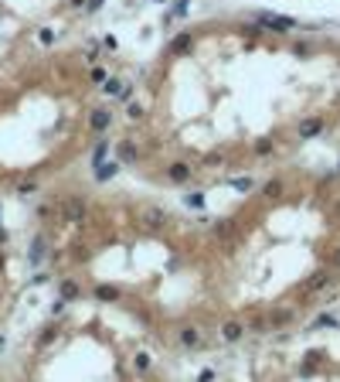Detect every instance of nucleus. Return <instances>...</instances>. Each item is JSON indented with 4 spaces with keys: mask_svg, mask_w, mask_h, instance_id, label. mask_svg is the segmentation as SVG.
<instances>
[{
    "mask_svg": "<svg viewBox=\"0 0 340 382\" xmlns=\"http://www.w3.org/2000/svg\"><path fill=\"white\" fill-rule=\"evenodd\" d=\"M255 21L266 24V27H272V31H289V27H296L293 17H275V14H255Z\"/></svg>",
    "mask_w": 340,
    "mask_h": 382,
    "instance_id": "obj_1",
    "label": "nucleus"
},
{
    "mask_svg": "<svg viewBox=\"0 0 340 382\" xmlns=\"http://www.w3.org/2000/svg\"><path fill=\"white\" fill-rule=\"evenodd\" d=\"M167 174H170V181H174V184H187V181H191V164L177 160V164H170V167H167Z\"/></svg>",
    "mask_w": 340,
    "mask_h": 382,
    "instance_id": "obj_2",
    "label": "nucleus"
},
{
    "mask_svg": "<svg viewBox=\"0 0 340 382\" xmlns=\"http://www.w3.org/2000/svg\"><path fill=\"white\" fill-rule=\"evenodd\" d=\"M242 334H245V324H242V321H225V324H221V338H225V341L235 345V341H242Z\"/></svg>",
    "mask_w": 340,
    "mask_h": 382,
    "instance_id": "obj_3",
    "label": "nucleus"
},
{
    "mask_svg": "<svg viewBox=\"0 0 340 382\" xmlns=\"http://www.w3.org/2000/svg\"><path fill=\"white\" fill-rule=\"evenodd\" d=\"M109 123H113V113H109V109H92V116H89V127H92L95 133H102Z\"/></svg>",
    "mask_w": 340,
    "mask_h": 382,
    "instance_id": "obj_4",
    "label": "nucleus"
},
{
    "mask_svg": "<svg viewBox=\"0 0 340 382\" xmlns=\"http://www.w3.org/2000/svg\"><path fill=\"white\" fill-rule=\"evenodd\" d=\"M119 174V160H99L95 164V178L99 181H109V178H116Z\"/></svg>",
    "mask_w": 340,
    "mask_h": 382,
    "instance_id": "obj_5",
    "label": "nucleus"
},
{
    "mask_svg": "<svg viewBox=\"0 0 340 382\" xmlns=\"http://www.w3.org/2000/svg\"><path fill=\"white\" fill-rule=\"evenodd\" d=\"M65 219L68 222H82V219H85V202H78V198L68 202L65 205Z\"/></svg>",
    "mask_w": 340,
    "mask_h": 382,
    "instance_id": "obj_6",
    "label": "nucleus"
},
{
    "mask_svg": "<svg viewBox=\"0 0 340 382\" xmlns=\"http://www.w3.org/2000/svg\"><path fill=\"white\" fill-rule=\"evenodd\" d=\"M143 222H146L150 229H160V226L167 222V215H163L160 208H143Z\"/></svg>",
    "mask_w": 340,
    "mask_h": 382,
    "instance_id": "obj_7",
    "label": "nucleus"
},
{
    "mask_svg": "<svg viewBox=\"0 0 340 382\" xmlns=\"http://www.w3.org/2000/svg\"><path fill=\"white\" fill-rule=\"evenodd\" d=\"M177 338H181V345H184V348H198V345H201L198 328H181V334H177Z\"/></svg>",
    "mask_w": 340,
    "mask_h": 382,
    "instance_id": "obj_8",
    "label": "nucleus"
},
{
    "mask_svg": "<svg viewBox=\"0 0 340 382\" xmlns=\"http://www.w3.org/2000/svg\"><path fill=\"white\" fill-rule=\"evenodd\" d=\"M323 130V120H303L299 123V137H317Z\"/></svg>",
    "mask_w": 340,
    "mask_h": 382,
    "instance_id": "obj_9",
    "label": "nucleus"
},
{
    "mask_svg": "<svg viewBox=\"0 0 340 382\" xmlns=\"http://www.w3.org/2000/svg\"><path fill=\"white\" fill-rule=\"evenodd\" d=\"M327 283H330V273H317V277L306 283V294H317V290H323Z\"/></svg>",
    "mask_w": 340,
    "mask_h": 382,
    "instance_id": "obj_10",
    "label": "nucleus"
},
{
    "mask_svg": "<svg viewBox=\"0 0 340 382\" xmlns=\"http://www.w3.org/2000/svg\"><path fill=\"white\" fill-rule=\"evenodd\" d=\"M191 48V34H181L177 41H170V55H184Z\"/></svg>",
    "mask_w": 340,
    "mask_h": 382,
    "instance_id": "obj_11",
    "label": "nucleus"
},
{
    "mask_svg": "<svg viewBox=\"0 0 340 382\" xmlns=\"http://www.w3.org/2000/svg\"><path fill=\"white\" fill-rule=\"evenodd\" d=\"M313 328H340V317L337 314H320V317L313 321Z\"/></svg>",
    "mask_w": 340,
    "mask_h": 382,
    "instance_id": "obj_12",
    "label": "nucleus"
},
{
    "mask_svg": "<svg viewBox=\"0 0 340 382\" xmlns=\"http://www.w3.org/2000/svg\"><path fill=\"white\" fill-rule=\"evenodd\" d=\"M27 256H31V263H41L45 259V239H34V246H31Z\"/></svg>",
    "mask_w": 340,
    "mask_h": 382,
    "instance_id": "obj_13",
    "label": "nucleus"
},
{
    "mask_svg": "<svg viewBox=\"0 0 340 382\" xmlns=\"http://www.w3.org/2000/svg\"><path fill=\"white\" fill-rule=\"evenodd\" d=\"M116 151H119V160H136V147L130 144V140H123Z\"/></svg>",
    "mask_w": 340,
    "mask_h": 382,
    "instance_id": "obj_14",
    "label": "nucleus"
},
{
    "mask_svg": "<svg viewBox=\"0 0 340 382\" xmlns=\"http://www.w3.org/2000/svg\"><path fill=\"white\" fill-rule=\"evenodd\" d=\"M62 297H65V301H75V297H78V283H75V280H65V283H62Z\"/></svg>",
    "mask_w": 340,
    "mask_h": 382,
    "instance_id": "obj_15",
    "label": "nucleus"
},
{
    "mask_svg": "<svg viewBox=\"0 0 340 382\" xmlns=\"http://www.w3.org/2000/svg\"><path fill=\"white\" fill-rule=\"evenodd\" d=\"M184 202H187V208H204V195H201V191H191V195H184Z\"/></svg>",
    "mask_w": 340,
    "mask_h": 382,
    "instance_id": "obj_16",
    "label": "nucleus"
},
{
    "mask_svg": "<svg viewBox=\"0 0 340 382\" xmlns=\"http://www.w3.org/2000/svg\"><path fill=\"white\" fill-rule=\"evenodd\" d=\"M262 191H266V198H279V195H282V181H275V178H272Z\"/></svg>",
    "mask_w": 340,
    "mask_h": 382,
    "instance_id": "obj_17",
    "label": "nucleus"
},
{
    "mask_svg": "<svg viewBox=\"0 0 340 382\" xmlns=\"http://www.w3.org/2000/svg\"><path fill=\"white\" fill-rule=\"evenodd\" d=\"M95 297H99V301H116V297H119V290H116V287H99V290H95Z\"/></svg>",
    "mask_w": 340,
    "mask_h": 382,
    "instance_id": "obj_18",
    "label": "nucleus"
},
{
    "mask_svg": "<svg viewBox=\"0 0 340 382\" xmlns=\"http://www.w3.org/2000/svg\"><path fill=\"white\" fill-rule=\"evenodd\" d=\"M289 321H293V314H289V310H275V314L269 317V324H275V328H279V324H289Z\"/></svg>",
    "mask_w": 340,
    "mask_h": 382,
    "instance_id": "obj_19",
    "label": "nucleus"
},
{
    "mask_svg": "<svg viewBox=\"0 0 340 382\" xmlns=\"http://www.w3.org/2000/svg\"><path fill=\"white\" fill-rule=\"evenodd\" d=\"M228 184H231V188H238V191H252V178H231Z\"/></svg>",
    "mask_w": 340,
    "mask_h": 382,
    "instance_id": "obj_20",
    "label": "nucleus"
},
{
    "mask_svg": "<svg viewBox=\"0 0 340 382\" xmlns=\"http://www.w3.org/2000/svg\"><path fill=\"white\" fill-rule=\"evenodd\" d=\"M106 151H109V144H106V140H99V144H95V151H92V164H99V160L106 157Z\"/></svg>",
    "mask_w": 340,
    "mask_h": 382,
    "instance_id": "obj_21",
    "label": "nucleus"
},
{
    "mask_svg": "<svg viewBox=\"0 0 340 382\" xmlns=\"http://www.w3.org/2000/svg\"><path fill=\"white\" fill-rule=\"evenodd\" d=\"M266 328H269L266 317H252V321H249V331H266Z\"/></svg>",
    "mask_w": 340,
    "mask_h": 382,
    "instance_id": "obj_22",
    "label": "nucleus"
},
{
    "mask_svg": "<svg viewBox=\"0 0 340 382\" xmlns=\"http://www.w3.org/2000/svg\"><path fill=\"white\" fill-rule=\"evenodd\" d=\"M38 41H41V45H51V41H55V31H51V27H41Z\"/></svg>",
    "mask_w": 340,
    "mask_h": 382,
    "instance_id": "obj_23",
    "label": "nucleus"
},
{
    "mask_svg": "<svg viewBox=\"0 0 340 382\" xmlns=\"http://www.w3.org/2000/svg\"><path fill=\"white\" fill-rule=\"evenodd\" d=\"M136 369L146 372V369H150V355H136Z\"/></svg>",
    "mask_w": 340,
    "mask_h": 382,
    "instance_id": "obj_24",
    "label": "nucleus"
},
{
    "mask_svg": "<svg viewBox=\"0 0 340 382\" xmlns=\"http://www.w3.org/2000/svg\"><path fill=\"white\" fill-rule=\"evenodd\" d=\"M272 151V144L269 140H262V144H255V153H269Z\"/></svg>",
    "mask_w": 340,
    "mask_h": 382,
    "instance_id": "obj_25",
    "label": "nucleus"
},
{
    "mask_svg": "<svg viewBox=\"0 0 340 382\" xmlns=\"http://www.w3.org/2000/svg\"><path fill=\"white\" fill-rule=\"evenodd\" d=\"M92 82H106V72H102V69H92Z\"/></svg>",
    "mask_w": 340,
    "mask_h": 382,
    "instance_id": "obj_26",
    "label": "nucleus"
},
{
    "mask_svg": "<svg viewBox=\"0 0 340 382\" xmlns=\"http://www.w3.org/2000/svg\"><path fill=\"white\" fill-rule=\"evenodd\" d=\"M139 116H143V109H139V106L133 102V106H130V120H139Z\"/></svg>",
    "mask_w": 340,
    "mask_h": 382,
    "instance_id": "obj_27",
    "label": "nucleus"
},
{
    "mask_svg": "<svg viewBox=\"0 0 340 382\" xmlns=\"http://www.w3.org/2000/svg\"><path fill=\"white\" fill-rule=\"evenodd\" d=\"M85 7H89V10H99V7H102V0H89Z\"/></svg>",
    "mask_w": 340,
    "mask_h": 382,
    "instance_id": "obj_28",
    "label": "nucleus"
},
{
    "mask_svg": "<svg viewBox=\"0 0 340 382\" xmlns=\"http://www.w3.org/2000/svg\"><path fill=\"white\" fill-rule=\"evenodd\" d=\"M334 266L340 270V249H334Z\"/></svg>",
    "mask_w": 340,
    "mask_h": 382,
    "instance_id": "obj_29",
    "label": "nucleus"
},
{
    "mask_svg": "<svg viewBox=\"0 0 340 382\" xmlns=\"http://www.w3.org/2000/svg\"><path fill=\"white\" fill-rule=\"evenodd\" d=\"M0 242H7V229H0Z\"/></svg>",
    "mask_w": 340,
    "mask_h": 382,
    "instance_id": "obj_30",
    "label": "nucleus"
},
{
    "mask_svg": "<svg viewBox=\"0 0 340 382\" xmlns=\"http://www.w3.org/2000/svg\"><path fill=\"white\" fill-rule=\"evenodd\" d=\"M82 3H85V0H71V7H82Z\"/></svg>",
    "mask_w": 340,
    "mask_h": 382,
    "instance_id": "obj_31",
    "label": "nucleus"
},
{
    "mask_svg": "<svg viewBox=\"0 0 340 382\" xmlns=\"http://www.w3.org/2000/svg\"><path fill=\"white\" fill-rule=\"evenodd\" d=\"M337 219H340V205H337Z\"/></svg>",
    "mask_w": 340,
    "mask_h": 382,
    "instance_id": "obj_32",
    "label": "nucleus"
},
{
    "mask_svg": "<svg viewBox=\"0 0 340 382\" xmlns=\"http://www.w3.org/2000/svg\"><path fill=\"white\" fill-rule=\"evenodd\" d=\"M337 174H340V167H337Z\"/></svg>",
    "mask_w": 340,
    "mask_h": 382,
    "instance_id": "obj_33",
    "label": "nucleus"
}]
</instances>
